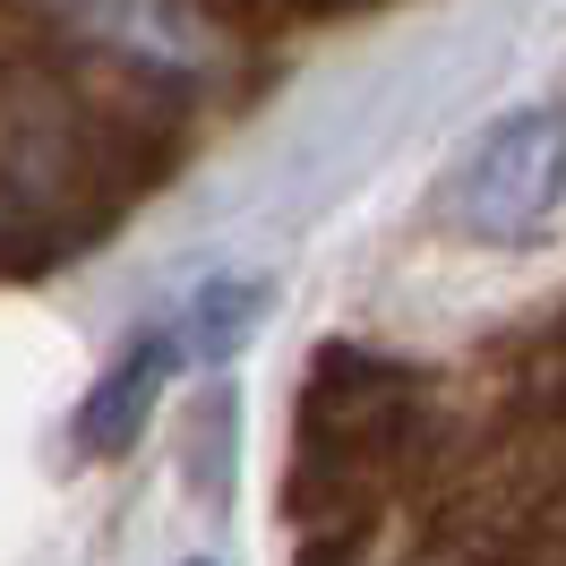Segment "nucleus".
I'll return each mask as SVG.
<instances>
[{
    "instance_id": "nucleus-3",
    "label": "nucleus",
    "mask_w": 566,
    "mask_h": 566,
    "mask_svg": "<svg viewBox=\"0 0 566 566\" xmlns=\"http://www.w3.org/2000/svg\"><path fill=\"white\" fill-rule=\"evenodd\" d=\"M258 310H266V292H258V283H207V292H198V310H189V335H198V353H223V344H241Z\"/></svg>"
},
{
    "instance_id": "nucleus-2",
    "label": "nucleus",
    "mask_w": 566,
    "mask_h": 566,
    "mask_svg": "<svg viewBox=\"0 0 566 566\" xmlns=\"http://www.w3.org/2000/svg\"><path fill=\"white\" fill-rule=\"evenodd\" d=\"M172 360H180L172 335H146L138 353H129V360H120V369L104 378V387L86 395L77 447H86V455H120V447H129V429L146 421V403H155V387H164V369H172Z\"/></svg>"
},
{
    "instance_id": "nucleus-1",
    "label": "nucleus",
    "mask_w": 566,
    "mask_h": 566,
    "mask_svg": "<svg viewBox=\"0 0 566 566\" xmlns=\"http://www.w3.org/2000/svg\"><path fill=\"white\" fill-rule=\"evenodd\" d=\"M566 214V104H524L490 120L447 172V223L463 241H541Z\"/></svg>"
}]
</instances>
